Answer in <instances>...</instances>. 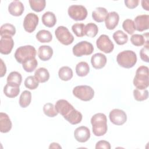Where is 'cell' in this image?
Listing matches in <instances>:
<instances>
[{"instance_id": "cell-5", "label": "cell", "mask_w": 149, "mask_h": 149, "mask_svg": "<svg viewBox=\"0 0 149 149\" xmlns=\"http://www.w3.org/2000/svg\"><path fill=\"white\" fill-rule=\"evenodd\" d=\"M73 94L77 98L84 101H88L93 99L94 95V91L92 87L87 85L76 86L73 89Z\"/></svg>"}, {"instance_id": "cell-14", "label": "cell", "mask_w": 149, "mask_h": 149, "mask_svg": "<svg viewBox=\"0 0 149 149\" xmlns=\"http://www.w3.org/2000/svg\"><path fill=\"white\" fill-rule=\"evenodd\" d=\"M136 30L141 32L149 28V16L148 15H140L137 16L133 21Z\"/></svg>"}, {"instance_id": "cell-45", "label": "cell", "mask_w": 149, "mask_h": 149, "mask_svg": "<svg viewBox=\"0 0 149 149\" xmlns=\"http://www.w3.org/2000/svg\"><path fill=\"white\" fill-rule=\"evenodd\" d=\"M1 77H2L6 73V68L5 66V64L3 63V61L1 59Z\"/></svg>"}, {"instance_id": "cell-6", "label": "cell", "mask_w": 149, "mask_h": 149, "mask_svg": "<svg viewBox=\"0 0 149 149\" xmlns=\"http://www.w3.org/2000/svg\"><path fill=\"white\" fill-rule=\"evenodd\" d=\"M93 51L94 47L93 44L87 41H81L78 42L72 49L73 55L77 57L91 55Z\"/></svg>"}, {"instance_id": "cell-26", "label": "cell", "mask_w": 149, "mask_h": 149, "mask_svg": "<svg viewBox=\"0 0 149 149\" xmlns=\"http://www.w3.org/2000/svg\"><path fill=\"white\" fill-rule=\"evenodd\" d=\"M82 114L76 109H74L65 119L72 125L79 123L82 120Z\"/></svg>"}, {"instance_id": "cell-39", "label": "cell", "mask_w": 149, "mask_h": 149, "mask_svg": "<svg viewBox=\"0 0 149 149\" xmlns=\"http://www.w3.org/2000/svg\"><path fill=\"white\" fill-rule=\"evenodd\" d=\"M39 81L34 76H30L26 78L24 80V86L26 88L30 90H34L38 86Z\"/></svg>"}, {"instance_id": "cell-33", "label": "cell", "mask_w": 149, "mask_h": 149, "mask_svg": "<svg viewBox=\"0 0 149 149\" xmlns=\"http://www.w3.org/2000/svg\"><path fill=\"white\" fill-rule=\"evenodd\" d=\"M113 38L118 45H123L128 41V36L122 30H117L113 34Z\"/></svg>"}, {"instance_id": "cell-36", "label": "cell", "mask_w": 149, "mask_h": 149, "mask_svg": "<svg viewBox=\"0 0 149 149\" xmlns=\"http://www.w3.org/2000/svg\"><path fill=\"white\" fill-rule=\"evenodd\" d=\"M98 31L97 26L93 23H89L85 26L84 34L88 37H94L97 34Z\"/></svg>"}, {"instance_id": "cell-20", "label": "cell", "mask_w": 149, "mask_h": 149, "mask_svg": "<svg viewBox=\"0 0 149 149\" xmlns=\"http://www.w3.org/2000/svg\"><path fill=\"white\" fill-rule=\"evenodd\" d=\"M53 52V49L50 46L41 45L38 48V56L41 60L47 61L51 58Z\"/></svg>"}, {"instance_id": "cell-37", "label": "cell", "mask_w": 149, "mask_h": 149, "mask_svg": "<svg viewBox=\"0 0 149 149\" xmlns=\"http://www.w3.org/2000/svg\"><path fill=\"white\" fill-rule=\"evenodd\" d=\"M133 96L134 99L137 101L146 100L148 97V91L147 90H140L138 88L133 90Z\"/></svg>"}, {"instance_id": "cell-34", "label": "cell", "mask_w": 149, "mask_h": 149, "mask_svg": "<svg viewBox=\"0 0 149 149\" xmlns=\"http://www.w3.org/2000/svg\"><path fill=\"white\" fill-rule=\"evenodd\" d=\"M22 81V77L20 73L13 71L9 73L7 77V83L20 86Z\"/></svg>"}, {"instance_id": "cell-27", "label": "cell", "mask_w": 149, "mask_h": 149, "mask_svg": "<svg viewBox=\"0 0 149 149\" xmlns=\"http://www.w3.org/2000/svg\"><path fill=\"white\" fill-rule=\"evenodd\" d=\"M90 72V67L86 62L81 61L78 63L76 66V73L80 77L87 76Z\"/></svg>"}, {"instance_id": "cell-10", "label": "cell", "mask_w": 149, "mask_h": 149, "mask_svg": "<svg viewBox=\"0 0 149 149\" xmlns=\"http://www.w3.org/2000/svg\"><path fill=\"white\" fill-rule=\"evenodd\" d=\"M39 19L38 16L33 13H29L24 17L23 21V27L28 33L33 32L38 24Z\"/></svg>"}, {"instance_id": "cell-9", "label": "cell", "mask_w": 149, "mask_h": 149, "mask_svg": "<svg viewBox=\"0 0 149 149\" xmlns=\"http://www.w3.org/2000/svg\"><path fill=\"white\" fill-rule=\"evenodd\" d=\"M97 48L105 54L111 53L114 48V45L109 37L105 34L101 35L96 41Z\"/></svg>"}, {"instance_id": "cell-19", "label": "cell", "mask_w": 149, "mask_h": 149, "mask_svg": "<svg viewBox=\"0 0 149 149\" xmlns=\"http://www.w3.org/2000/svg\"><path fill=\"white\" fill-rule=\"evenodd\" d=\"M12 124L9 116L3 112L0 113V131L1 133H8L12 129Z\"/></svg>"}, {"instance_id": "cell-46", "label": "cell", "mask_w": 149, "mask_h": 149, "mask_svg": "<svg viewBox=\"0 0 149 149\" xmlns=\"http://www.w3.org/2000/svg\"><path fill=\"white\" fill-rule=\"evenodd\" d=\"M141 5L142 7L144 9H145L146 10L148 11L149 10V8H148V1H141Z\"/></svg>"}, {"instance_id": "cell-3", "label": "cell", "mask_w": 149, "mask_h": 149, "mask_svg": "<svg viewBox=\"0 0 149 149\" xmlns=\"http://www.w3.org/2000/svg\"><path fill=\"white\" fill-rule=\"evenodd\" d=\"M116 61L121 67L129 69L133 67L136 63L137 56L134 51L125 50L118 54Z\"/></svg>"}, {"instance_id": "cell-38", "label": "cell", "mask_w": 149, "mask_h": 149, "mask_svg": "<svg viewBox=\"0 0 149 149\" xmlns=\"http://www.w3.org/2000/svg\"><path fill=\"white\" fill-rule=\"evenodd\" d=\"M43 112L45 115L51 118L55 117L58 114L55 106L51 103H47L44 105Z\"/></svg>"}, {"instance_id": "cell-23", "label": "cell", "mask_w": 149, "mask_h": 149, "mask_svg": "<svg viewBox=\"0 0 149 149\" xmlns=\"http://www.w3.org/2000/svg\"><path fill=\"white\" fill-rule=\"evenodd\" d=\"M42 22L44 25L48 27H54L56 23V18L55 14L52 12H46L42 16Z\"/></svg>"}, {"instance_id": "cell-42", "label": "cell", "mask_w": 149, "mask_h": 149, "mask_svg": "<svg viewBox=\"0 0 149 149\" xmlns=\"http://www.w3.org/2000/svg\"><path fill=\"white\" fill-rule=\"evenodd\" d=\"M148 51H149V44L144 45V47L142 48L140 51V56L142 61L146 62H148Z\"/></svg>"}, {"instance_id": "cell-16", "label": "cell", "mask_w": 149, "mask_h": 149, "mask_svg": "<svg viewBox=\"0 0 149 149\" xmlns=\"http://www.w3.org/2000/svg\"><path fill=\"white\" fill-rule=\"evenodd\" d=\"M119 20V16L117 12H109L105 19V24L107 29L108 30H113L118 24Z\"/></svg>"}, {"instance_id": "cell-28", "label": "cell", "mask_w": 149, "mask_h": 149, "mask_svg": "<svg viewBox=\"0 0 149 149\" xmlns=\"http://www.w3.org/2000/svg\"><path fill=\"white\" fill-rule=\"evenodd\" d=\"M58 76L63 81H69L73 77V71L69 66H63L58 71Z\"/></svg>"}, {"instance_id": "cell-25", "label": "cell", "mask_w": 149, "mask_h": 149, "mask_svg": "<svg viewBox=\"0 0 149 149\" xmlns=\"http://www.w3.org/2000/svg\"><path fill=\"white\" fill-rule=\"evenodd\" d=\"M34 77L40 83H45L49 78V73L45 68H40L34 73Z\"/></svg>"}, {"instance_id": "cell-4", "label": "cell", "mask_w": 149, "mask_h": 149, "mask_svg": "<svg viewBox=\"0 0 149 149\" xmlns=\"http://www.w3.org/2000/svg\"><path fill=\"white\" fill-rule=\"evenodd\" d=\"M37 52L36 48L30 45L21 46L17 48L15 53V58L16 61L22 64L24 61L26 59L36 58Z\"/></svg>"}, {"instance_id": "cell-22", "label": "cell", "mask_w": 149, "mask_h": 149, "mask_svg": "<svg viewBox=\"0 0 149 149\" xmlns=\"http://www.w3.org/2000/svg\"><path fill=\"white\" fill-rule=\"evenodd\" d=\"M3 93L9 98H15L20 93L19 86L7 83L3 88Z\"/></svg>"}, {"instance_id": "cell-30", "label": "cell", "mask_w": 149, "mask_h": 149, "mask_svg": "<svg viewBox=\"0 0 149 149\" xmlns=\"http://www.w3.org/2000/svg\"><path fill=\"white\" fill-rule=\"evenodd\" d=\"M16 33L15 27L10 23H5L1 26L0 29V35L1 37L8 36L12 37Z\"/></svg>"}, {"instance_id": "cell-1", "label": "cell", "mask_w": 149, "mask_h": 149, "mask_svg": "<svg viewBox=\"0 0 149 149\" xmlns=\"http://www.w3.org/2000/svg\"><path fill=\"white\" fill-rule=\"evenodd\" d=\"M92 130L96 136L104 135L108 130L107 119L106 115L102 113H98L94 115L91 118Z\"/></svg>"}, {"instance_id": "cell-31", "label": "cell", "mask_w": 149, "mask_h": 149, "mask_svg": "<svg viewBox=\"0 0 149 149\" xmlns=\"http://www.w3.org/2000/svg\"><path fill=\"white\" fill-rule=\"evenodd\" d=\"M31 101V94L28 90H24L21 94L19 98V105L22 108L27 107Z\"/></svg>"}, {"instance_id": "cell-21", "label": "cell", "mask_w": 149, "mask_h": 149, "mask_svg": "<svg viewBox=\"0 0 149 149\" xmlns=\"http://www.w3.org/2000/svg\"><path fill=\"white\" fill-rule=\"evenodd\" d=\"M130 41L132 44L137 47H140L143 45L148 44V33L139 34H133L130 38Z\"/></svg>"}, {"instance_id": "cell-32", "label": "cell", "mask_w": 149, "mask_h": 149, "mask_svg": "<svg viewBox=\"0 0 149 149\" xmlns=\"http://www.w3.org/2000/svg\"><path fill=\"white\" fill-rule=\"evenodd\" d=\"M38 65V62L36 58H31L26 59L22 63L23 69L27 72H33Z\"/></svg>"}, {"instance_id": "cell-13", "label": "cell", "mask_w": 149, "mask_h": 149, "mask_svg": "<svg viewBox=\"0 0 149 149\" xmlns=\"http://www.w3.org/2000/svg\"><path fill=\"white\" fill-rule=\"evenodd\" d=\"M14 46V41L12 37L4 36L0 40V52L2 54L8 55L10 54Z\"/></svg>"}, {"instance_id": "cell-2", "label": "cell", "mask_w": 149, "mask_h": 149, "mask_svg": "<svg viewBox=\"0 0 149 149\" xmlns=\"http://www.w3.org/2000/svg\"><path fill=\"white\" fill-rule=\"evenodd\" d=\"M148 68L141 66L137 68L133 79V84L138 89L145 90L148 87L149 76Z\"/></svg>"}, {"instance_id": "cell-35", "label": "cell", "mask_w": 149, "mask_h": 149, "mask_svg": "<svg viewBox=\"0 0 149 149\" xmlns=\"http://www.w3.org/2000/svg\"><path fill=\"white\" fill-rule=\"evenodd\" d=\"M29 2L31 8L37 12L42 11L46 5V2L44 0H29Z\"/></svg>"}, {"instance_id": "cell-17", "label": "cell", "mask_w": 149, "mask_h": 149, "mask_svg": "<svg viewBox=\"0 0 149 149\" xmlns=\"http://www.w3.org/2000/svg\"><path fill=\"white\" fill-rule=\"evenodd\" d=\"M91 63L93 67L96 69H102L107 63V58L102 53H96L91 58Z\"/></svg>"}, {"instance_id": "cell-12", "label": "cell", "mask_w": 149, "mask_h": 149, "mask_svg": "<svg viewBox=\"0 0 149 149\" xmlns=\"http://www.w3.org/2000/svg\"><path fill=\"white\" fill-rule=\"evenodd\" d=\"M56 111L65 118L74 108V107L65 100H59L56 101L55 105Z\"/></svg>"}, {"instance_id": "cell-24", "label": "cell", "mask_w": 149, "mask_h": 149, "mask_svg": "<svg viewBox=\"0 0 149 149\" xmlns=\"http://www.w3.org/2000/svg\"><path fill=\"white\" fill-rule=\"evenodd\" d=\"M108 13V11L105 8L98 7L92 12V17L97 22H103Z\"/></svg>"}, {"instance_id": "cell-7", "label": "cell", "mask_w": 149, "mask_h": 149, "mask_svg": "<svg viewBox=\"0 0 149 149\" xmlns=\"http://www.w3.org/2000/svg\"><path fill=\"white\" fill-rule=\"evenodd\" d=\"M55 34L58 40L65 45L71 44L74 41V37L69 31L68 29L65 26H61L58 27L55 31Z\"/></svg>"}, {"instance_id": "cell-29", "label": "cell", "mask_w": 149, "mask_h": 149, "mask_svg": "<svg viewBox=\"0 0 149 149\" xmlns=\"http://www.w3.org/2000/svg\"><path fill=\"white\" fill-rule=\"evenodd\" d=\"M36 38L40 42H49L52 40V36L50 31L46 30H41L36 34Z\"/></svg>"}, {"instance_id": "cell-44", "label": "cell", "mask_w": 149, "mask_h": 149, "mask_svg": "<svg viewBox=\"0 0 149 149\" xmlns=\"http://www.w3.org/2000/svg\"><path fill=\"white\" fill-rule=\"evenodd\" d=\"M139 3V0H125V5L129 9H134L136 8Z\"/></svg>"}, {"instance_id": "cell-15", "label": "cell", "mask_w": 149, "mask_h": 149, "mask_svg": "<svg viewBox=\"0 0 149 149\" xmlns=\"http://www.w3.org/2000/svg\"><path fill=\"white\" fill-rule=\"evenodd\" d=\"M74 137L80 143L86 142L90 137V130L86 126H81L78 127L74 132Z\"/></svg>"}, {"instance_id": "cell-8", "label": "cell", "mask_w": 149, "mask_h": 149, "mask_svg": "<svg viewBox=\"0 0 149 149\" xmlns=\"http://www.w3.org/2000/svg\"><path fill=\"white\" fill-rule=\"evenodd\" d=\"M69 16L71 19L76 21L84 20L87 16V10L83 5H73L69 7L68 10Z\"/></svg>"}, {"instance_id": "cell-18", "label": "cell", "mask_w": 149, "mask_h": 149, "mask_svg": "<svg viewBox=\"0 0 149 149\" xmlns=\"http://www.w3.org/2000/svg\"><path fill=\"white\" fill-rule=\"evenodd\" d=\"M24 7L22 2L19 1H13L8 6L9 13L14 16H20L24 12Z\"/></svg>"}, {"instance_id": "cell-47", "label": "cell", "mask_w": 149, "mask_h": 149, "mask_svg": "<svg viewBox=\"0 0 149 149\" xmlns=\"http://www.w3.org/2000/svg\"><path fill=\"white\" fill-rule=\"evenodd\" d=\"M61 146L57 143H52L49 146V148H61Z\"/></svg>"}, {"instance_id": "cell-43", "label": "cell", "mask_w": 149, "mask_h": 149, "mask_svg": "<svg viewBox=\"0 0 149 149\" xmlns=\"http://www.w3.org/2000/svg\"><path fill=\"white\" fill-rule=\"evenodd\" d=\"M95 148H105V149H110L111 144L110 143L105 140H100L98 141L95 144Z\"/></svg>"}, {"instance_id": "cell-41", "label": "cell", "mask_w": 149, "mask_h": 149, "mask_svg": "<svg viewBox=\"0 0 149 149\" xmlns=\"http://www.w3.org/2000/svg\"><path fill=\"white\" fill-rule=\"evenodd\" d=\"M85 25L83 23H75L72 25V30L77 37H81L85 36L84 34Z\"/></svg>"}, {"instance_id": "cell-40", "label": "cell", "mask_w": 149, "mask_h": 149, "mask_svg": "<svg viewBox=\"0 0 149 149\" xmlns=\"http://www.w3.org/2000/svg\"><path fill=\"white\" fill-rule=\"evenodd\" d=\"M122 27L123 30L129 34H133L136 30L135 25L133 20L132 19H126L122 23Z\"/></svg>"}, {"instance_id": "cell-11", "label": "cell", "mask_w": 149, "mask_h": 149, "mask_svg": "<svg viewBox=\"0 0 149 149\" xmlns=\"http://www.w3.org/2000/svg\"><path fill=\"white\" fill-rule=\"evenodd\" d=\"M110 121L116 125H122L127 120V115L125 112L120 109H113L109 112Z\"/></svg>"}]
</instances>
